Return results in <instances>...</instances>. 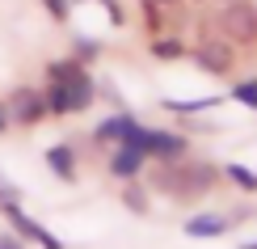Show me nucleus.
I'll return each mask as SVG.
<instances>
[{
    "instance_id": "obj_5",
    "label": "nucleus",
    "mask_w": 257,
    "mask_h": 249,
    "mask_svg": "<svg viewBox=\"0 0 257 249\" xmlns=\"http://www.w3.org/2000/svg\"><path fill=\"white\" fill-rule=\"evenodd\" d=\"M0 211H5V220L13 224V232L21 236V241H34V245H42V249H63V241H59L55 232H47L34 215L21 211V203H0Z\"/></svg>"
},
{
    "instance_id": "obj_24",
    "label": "nucleus",
    "mask_w": 257,
    "mask_h": 249,
    "mask_svg": "<svg viewBox=\"0 0 257 249\" xmlns=\"http://www.w3.org/2000/svg\"><path fill=\"white\" fill-rule=\"evenodd\" d=\"M219 5H228V0H219Z\"/></svg>"
},
{
    "instance_id": "obj_10",
    "label": "nucleus",
    "mask_w": 257,
    "mask_h": 249,
    "mask_svg": "<svg viewBox=\"0 0 257 249\" xmlns=\"http://www.w3.org/2000/svg\"><path fill=\"white\" fill-rule=\"evenodd\" d=\"M42 160H47V169L55 173L59 182H68V186L80 178V169H76V148H72V144H51Z\"/></svg>"
},
{
    "instance_id": "obj_2",
    "label": "nucleus",
    "mask_w": 257,
    "mask_h": 249,
    "mask_svg": "<svg viewBox=\"0 0 257 249\" xmlns=\"http://www.w3.org/2000/svg\"><path fill=\"white\" fill-rule=\"evenodd\" d=\"M219 178L223 173L211 165V160H186L181 156V160H156L148 186L169 194L173 203H198V199H207V194L219 186Z\"/></svg>"
},
{
    "instance_id": "obj_7",
    "label": "nucleus",
    "mask_w": 257,
    "mask_h": 249,
    "mask_svg": "<svg viewBox=\"0 0 257 249\" xmlns=\"http://www.w3.org/2000/svg\"><path fill=\"white\" fill-rule=\"evenodd\" d=\"M186 236H194V241H215V236L232 232L236 224H232V215H219V211H202V215H190L186 224Z\"/></svg>"
},
{
    "instance_id": "obj_21",
    "label": "nucleus",
    "mask_w": 257,
    "mask_h": 249,
    "mask_svg": "<svg viewBox=\"0 0 257 249\" xmlns=\"http://www.w3.org/2000/svg\"><path fill=\"white\" fill-rule=\"evenodd\" d=\"M5 127H9V110H5V102H0V135H5Z\"/></svg>"
},
{
    "instance_id": "obj_11",
    "label": "nucleus",
    "mask_w": 257,
    "mask_h": 249,
    "mask_svg": "<svg viewBox=\"0 0 257 249\" xmlns=\"http://www.w3.org/2000/svg\"><path fill=\"white\" fill-rule=\"evenodd\" d=\"M122 207L135 211V215H148V211H152V203H148V186H139L135 178H126L122 182Z\"/></svg>"
},
{
    "instance_id": "obj_23",
    "label": "nucleus",
    "mask_w": 257,
    "mask_h": 249,
    "mask_svg": "<svg viewBox=\"0 0 257 249\" xmlns=\"http://www.w3.org/2000/svg\"><path fill=\"white\" fill-rule=\"evenodd\" d=\"M240 249H257V241H244V245H240Z\"/></svg>"
},
{
    "instance_id": "obj_19",
    "label": "nucleus",
    "mask_w": 257,
    "mask_h": 249,
    "mask_svg": "<svg viewBox=\"0 0 257 249\" xmlns=\"http://www.w3.org/2000/svg\"><path fill=\"white\" fill-rule=\"evenodd\" d=\"M0 249H26V241L17 232H0Z\"/></svg>"
},
{
    "instance_id": "obj_16",
    "label": "nucleus",
    "mask_w": 257,
    "mask_h": 249,
    "mask_svg": "<svg viewBox=\"0 0 257 249\" xmlns=\"http://www.w3.org/2000/svg\"><path fill=\"white\" fill-rule=\"evenodd\" d=\"M97 51H101V42H97V38H76V55H72V59L89 63V59H97Z\"/></svg>"
},
{
    "instance_id": "obj_9",
    "label": "nucleus",
    "mask_w": 257,
    "mask_h": 249,
    "mask_svg": "<svg viewBox=\"0 0 257 249\" xmlns=\"http://www.w3.org/2000/svg\"><path fill=\"white\" fill-rule=\"evenodd\" d=\"M135 123H139V118L131 110H114L110 118H101V123L93 127V144H122L126 131H131Z\"/></svg>"
},
{
    "instance_id": "obj_17",
    "label": "nucleus",
    "mask_w": 257,
    "mask_h": 249,
    "mask_svg": "<svg viewBox=\"0 0 257 249\" xmlns=\"http://www.w3.org/2000/svg\"><path fill=\"white\" fill-rule=\"evenodd\" d=\"M42 5H47V13L55 21H68L72 17V0H42Z\"/></svg>"
},
{
    "instance_id": "obj_12",
    "label": "nucleus",
    "mask_w": 257,
    "mask_h": 249,
    "mask_svg": "<svg viewBox=\"0 0 257 249\" xmlns=\"http://www.w3.org/2000/svg\"><path fill=\"white\" fill-rule=\"evenodd\" d=\"M219 173H223L228 182H236L244 194H257V169H244V165H236V160H228Z\"/></svg>"
},
{
    "instance_id": "obj_20",
    "label": "nucleus",
    "mask_w": 257,
    "mask_h": 249,
    "mask_svg": "<svg viewBox=\"0 0 257 249\" xmlns=\"http://www.w3.org/2000/svg\"><path fill=\"white\" fill-rule=\"evenodd\" d=\"M97 5L105 9V13H110V21H114V26H122V9L114 5V0H97Z\"/></svg>"
},
{
    "instance_id": "obj_3",
    "label": "nucleus",
    "mask_w": 257,
    "mask_h": 249,
    "mask_svg": "<svg viewBox=\"0 0 257 249\" xmlns=\"http://www.w3.org/2000/svg\"><path fill=\"white\" fill-rule=\"evenodd\" d=\"M215 26H219V34L228 42L249 47V42H257V5H249V0H228Z\"/></svg>"
},
{
    "instance_id": "obj_1",
    "label": "nucleus",
    "mask_w": 257,
    "mask_h": 249,
    "mask_svg": "<svg viewBox=\"0 0 257 249\" xmlns=\"http://www.w3.org/2000/svg\"><path fill=\"white\" fill-rule=\"evenodd\" d=\"M42 102H47V114H84L93 102H97V80L89 76L80 59H55L47 63V89H42Z\"/></svg>"
},
{
    "instance_id": "obj_4",
    "label": "nucleus",
    "mask_w": 257,
    "mask_h": 249,
    "mask_svg": "<svg viewBox=\"0 0 257 249\" xmlns=\"http://www.w3.org/2000/svg\"><path fill=\"white\" fill-rule=\"evenodd\" d=\"M190 59L198 63L207 76H232V68H236V51H232L228 38H202L194 51H190Z\"/></svg>"
},
{
    "instance_id": "obj_18",
    "label": "nucleus",
    "mask_w": 257,
    "mask_h": 249,
    "mask_svg": "<svg viewBox=\"0 0 257 249\" xmlns=\"http://www.w3.org/2000/svg\"><path fill=\"white\" fill-rule=\"evenodd\" d=\"M0 203H21V186H17V182H9L5 173H0Z\"/></svg>"
},
{
    "instance_id": "obj_14",
    "label": "nucleus",
    "mask_w": 257,
    "mask_h": 249,
    "mask_svg": "<svg viewBox=\"0 0 257 249\" xmlns=\"http://www.w3.org/2000/svg\"><path fill=\"white\" fill-rule=\"evenodd\" d=\"M186 55V42H177V38H152V59H181Z\"/></svg>"
},
{
    "instance_id": "obj_8",
    "label": "nucleus",
    "mask_w": 257,
    "mask_h": 249,
    "mask_svg": "<svg viewBox=\"0 0 257 249\" xmlns=\"http://www.w3.org/2000/svg\"><path fill=\"white\" fill-rule=\"evenodd\" d=\"M148 165V156L139 152L135 144H114V152H110V178H118V182H126V178H139V169Z\"/></svg>"
},
{
    "instance_id": "obj_6",
    "label": "nucleus",
    "mask_w": 257,
    "mask_h": 249,
    "mask_svg": "<svg viewBox=\"0 0 257 249\" xmlns=\"http://www.w3.org/2000/svg\"><path fill=\"white\" fill-rule=\"evenodd\" d=\"M9 123H21V127H38L42 118H47V102H42V89H30V85H21L13 89L9 97Z\"/></svg>"
},
{
    "instance_id": "obj_15",
    "label": "nucleus",
    "mask_w": 257,
    "mask_h": 249,
    "mask_svg": "<svg viewBox=\"0 0 257 249\" xmlns=\"http://www.w3.org/2000/svg\"><path fill=\"white\" fill-rule=\"evenodd\" d=\"M219 97H198V102H165V110L173 114H202V110H215Z\"/></svg>"
},
{
    "instance_id": "obj_22",
    "label": "nucleus",
    "mask_w": 257,
    "mask_h": 249,
    "mask_svg": "<svg viewBox=\"0 0 257 249\" xmlns=\"http://www.w3.org/2000/svg\"><path fill=\"white\" fill-rule=\"evenodd\" d=\"M144 5H173V0H144Z\"/></svg>"
},
{
    "instance_id": "obj_13",
    "label": "nucleus",
    "mask_w": 257,
    "mask_h": 249,
    "mask_svg": "<svg viewBox=\"0 0 257 249\" xmlns=\"http://www.w3.org/2000/svg\"><path fill=\"white\" fill-rule=\"evenodd\" d=\"M232 102H240L244 110H253V114H257V76H249V80H236V85H232Z\"/></svg>"
}]
</instances>
